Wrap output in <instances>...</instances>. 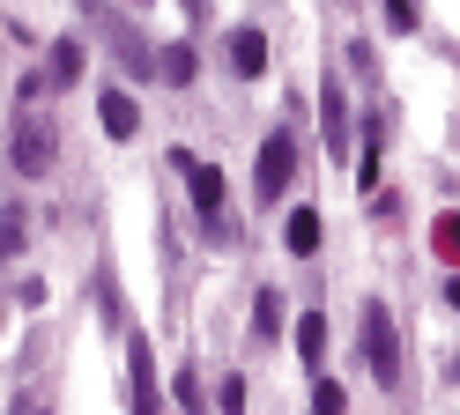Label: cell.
Masks as SVG:
<instances>
[{"instance_id": "obj_1", "label": "cell", "mask_w": 460, "mask_h": 415, "mask_svg": "<svg viewBox=\"0 0 460 415\" xmlns=\"http://www.w3.org/2000/svg\"><path fill=\"white\" fill-rule=\"evenodd\" d=\"M357 349H364V371H371V385H394V378H401V334H394V312L379 305V296H364Z\"/></svg>"}, {"instance_id": "obj_2", "label": "cell", "mask_w": 460, "mask_h": 415, "mask_svg": "<svg viewBox=\"0 0 460 415\" xmlns=\"http://www.w3.org/2000/svg\"><path fill=\"white\" fill-rule=\"evenodd\" d=\"M52 156H60V134H52V119H45V111H22V119H15V134H8V163H15L22 178H45Z\"/></svg>"}, {"instance_id": "obj_3", "label": "cell", "mask_w": 460, "mask_h": 415, "mask_svg": "<svg viewBox=\"0 0 460 415\" xmlns=\"http://www.w3.org/2000/svg\"><path fill=\"white\" fill-rule=\"evenodd\" d=\"M90 22L104 30V45H111V59H119V67H127L134 82H141V75L156 67V52H149V38H141V30H134V22L119 15V8H104V0H97V8H90Z\"/></svg>"}, {"instance_id": "obj_4", "label": "cell", "mask_w": 460, "mask_h": 415, "mask_svg": "<svg viewBox=\"0 0 460 415\" xmlns=\"http://www.w3.org/2000/svg\"><path fill=\"white\" fill-rule=\"evenodd\" d=\"M290 178H297V141H290V127H275V134L261 141V171H252V193H261V200H282V193H290Z\"/></svg>"}, {"instance_id": "obj_5", "label": "cell", "mask_w": 460, "mask_h": 415, "mask_svg": "<svg viewBox=\"0 0 460 415\" xmlns=\"http://www.w3.org/2000/svg\"><path fill=\"white\" fill-rule=\"evenodd\" d=\"M127 415H156V349H149V334H127Z\"/></svg>"}, {"instance_id": "obj_6", "label": "cell", "mask_w": 460, "mask_h": 415, "mask_svg": "<svg viewBox=\"0 0 460 415\" xmlns=\"http://www.w3.org/2000/svg\"><path fill=\"white\" fill-rule=\"evenodd\" d=\"M186 186H193V216L208 223L216 237H230V208H223L230 193H223V171H216V163H193V156H186Z\"/></svg>"}, {"instance_id": "obj_7", "label": "cell", "mask_w": 460, "mask_h": 415, "mask_svg": "<svg viewBox=\"0 0 460 415\" xmlns=\"http://www.w3.org/2000/svg\"><path fill=\"white\" fill-rule=\"evenodd\" d=\"M320 134H327V156H349V104H341L334 82L320 89Z\"/></svg>"}, {"instance_id": "obj_8", "label": "cell", "mask_w": 460, "mask_h": 415, "mask_svg": "<svg viewBox=\"0 0 460 415\" xmlns=\"http://www.w3.org/2000/svg\"><path fill=\"white\" fill-rule=\"evenodd\" d=\"M97 119H104L111 141H134V127H141V111H134L127 89H104V97H97Z\"/></svg>"}, {"instance_id": "obj_9", "label": "cell", "mask_w": 460, "mask_h": 415, "mask_svg": "<svg viewBox=\"0 0 460 415\" xmlns=\"http://www.w3.org/2000/svg\"><path fill=\"white\" fill-rule=\"evenodd\" d=\"M230 67H238L245 82L268 75V38H261V30H230Z\"/></svg>"}, {"instance_id": "obj_10", "label": "cell", "mask_w": 460, "mask_h": 415, "mask_svg": "<svg viewBox=\"0 0 460 415\" xmlns=\"http://www.w3.org/2000/svg\"><path fill=\"white\" fill-rule=\"evenodd\" d=\"M156 75H164L171 89H193V75H200V52H193V38H186V45H171V52H156Z\"/></svg>"}, {"instance_id": "obj_11", "label": "cell", "mask_w": 460, "mask_h": 415, "mask_svg": "<svg viewBox=\"0 0 460 415\" xmlns=\"http://www.w3.org/2000/svg\"><path fill=\"white\" fill-rule=\"evenodd\" d=\"M297 356H305V371H320V356H327V319L320 312L297 319Z\"/></svg>"}, {"instance_id": "obj_12", "label": "cell", "mask_w": 460, "mask_h": 415, "mask_svg": "<svg viewBox=\"0 0 460 415\" xmlns=\"http://www.w3.org/2000/svg\"><path fill=\"white\" fill-rule=\"evenodd\" d=\"M290 252H297V260L320 252V208H297V216H290Z\"/></svg>"}, {"instance_id": "obj_13", "label": "cell", "mask_w": 460, "mask_h": 415, "mask_svg": "<svg viewBox=\"0 0 460 415\" xmlns=\"http://www.w3.org/2000/svg\"><path fill=\"white\" fill-rule=\"evenodd\" d=\"M430 252H438L446 267H460V208H453V216H438V223H430Z\"/></svg>"}, {"instance_id": "obj_14", "label": "cell", "mask_w": 460, "mask_h": 415, "mask_svg": "<svg viewBox=\"0 0 460 415\" xmlns=\"http://www.w3.org/2000/svg\"><path fill=\"white\" fill-rule=\"evenodd\" d=\"M45 82H82V45H75V38H60V45H52V67H45Z\"/></svg>"}, {"instance_id": "obj_15", "label": "cell", "mask_w": 460, "mask_h": 415, "mask_svg": "<svg viewBox=\"0 0 460 415\" xmlns=\"http://www.w3.org/2000/svg\"><path fill=\"white\" fill-rule=\"evenodd\" d=\"M22 252V208H0V260Z\"/></svg>"}, {"instance_id": "obj_16", "label": "cell", "mask_w": 460, "mask_h": 415, "mask_svg": "<svg viewBox=\"0 0 460 415\" xmlns=\"http://www.w3.org/2000/svg\"><path fill=\"white\" fill-rule=\"evenodd\" d=\"M252 319H261V326H252V334L268 341V334H275V319H282V296H275V289H261V305H252Z\"/></svg>"}, {"instance_id": "obj_17", "label": "cell", "mask_w": 460, "mask_h": 415, "mask_svg": "<svg viewBox=\"0 0 460 415\" xmlns=\"http://www.w3.org/2000/svg\"><path fill=\"white\" fill-rule=\"evenodd\" d=\"M312 415H341V385L334 378H312Z\"/></svg>"}, {"instance_id": "obj_18", "label": "cell", "mask_w": 460, "mask_h": 415, "mask_svg": "<svg viewBox=\"0 0 460 415\" xmlns=\"http://www.w3.org/2000/svg\"><path fill=\"white\" fill-rule=\"evenodd\" d=\"M179 408H186V415H200V408H208V401H200V378H193V364L179 371Z\"/></svg>"}, {"instance_id": "obj_19", "label": "cell", "mask_w": 460, "mask_h": 415, "mask_svg": "<svg viewBox=\"0 0 460 415\" xmlns=\"http://www.w3.org/2000/svg\"><path fill=\"white\" fill-rule=\"evenodd\" d=\"M386 22L394 30H416V0H386Z\"/></svg>"}, {"instance_id": "obj_20", "label": "cell", "mask_w": 460, "mask_h": 415, "mask_svg": "<svg viewBox=\"0 0 460 415\" xmlns=\"http://www.w3.org/2000/svg\"><path fill=\"white\" fill-rule=\"evenodd\" d=\"M238 408H245V385H238V378H223V415H238Z\"/></svg>"}, {"instance_id": "obj_21", "label": "cell", "mask_w": 460, "mask_h": 415, "mask_svg": "<svg viewBox=\"0 0 460 415\" xmlns=\"http://www.w3.org/2000/svg\"><path fill=\"white\" fill-rule=\"evenodd\" d=\"M446 305H453V312H460V282H446Z\"/></svg>"}, {"instance_id": "obj_22", "label": "cell", "mask_w": 460, "mask_h": 415, "mask_svg": "<svg viewBox=\"0 0 460 415\" xmlns=\"http://www.w3.org/2000/svg\"><path fill=\"white\" fill-rule=\"evenodd\" d=\"M453 378H460V356H453Z\"/></svg>"}, {"instance_id": "obj_23", "label": "cell", "mask_w": 460, "mask_h": 415, "mask_svg": "<svg viewBox=\"0 0 460 415\" xmlns=\"http://www.w3.org/2000/svg\"><path fill=\"white\" fill-rule=\"evenodd\" d=\"M31 415H52V408H31Z\"/></svg>"}, {"instance_id": "obj_24", "label": "cell", "mask_w": 460, "mask_h": 415, "mask_svg": "<svg viewBox=\"0 0 460 415\" xmlns=\"http://www.w3.org/2000/svg\"><path fill=\"white\" fill-rule=\"evenodd\" d=\"M134 8H149V0H134Z\"/></svg>"}]
</instances>
